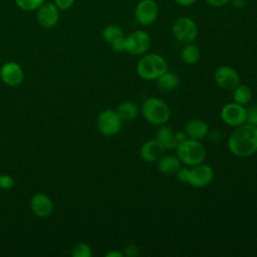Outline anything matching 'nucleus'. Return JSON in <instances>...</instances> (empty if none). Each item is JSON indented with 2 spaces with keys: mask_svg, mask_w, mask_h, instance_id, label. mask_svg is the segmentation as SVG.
Returning <instances> with one entry per match:
<instances>
[{
  "mask_svg": "<svg viewBox=\"0 0 257 257\" xmlns=\"http://www.w3.org/2000/svg\"><path fill=\"white\" fill-rule=\"evenodd\" d=\"M227 147L236 157L253 156L257 153V126L244 123L235 127L229 136Z\"/></svg>",
  "mask_w": 257,
  "mask_h": 257,
  "instance_id": "f257e3e1",
  "label": "nucleus"
},
{
  "mask_svg": "<svg viewBox=\"0 0 257 257\" xmlns=\"http://www.w3.org/2000/svg\"><path fill=\"white\" fill-rule=\"evenodd\" d=\"M144 118L153 125H162L169 121L171 117V108L162 98L150 96L144 100L141 107Z\"/></svg>",
  "mask_w": 257,
  "mask_h": 257,
  "instance_id": "f03ea898",
  "label": "nucleus"
},
{
  "mask_svg": "<svg viewBox=\"0 0 257 257\" xmlns=\"http://www.w3.org/2000/svg\"><path fill=\"white\" fill-rule=\"evenodd\" d=\"M136 70L141 78L156 80L168 70V62L161 54L146 53L139 59Z\"/></svg>",
  "mask_w": 257,
  "mask_h": 257,
  "instance_id": "7ed1b4c3",
  "label": "nucleus"
},
{
  "mask_svg": "<svg viewBox=\"0 0 257 257\" xmlns=\"http://www.w3.org/2000/svg\"><path fill=\"white\" fill-rule=\"evenodd\" d=\"M175 150L182 164L189 167L203 163L207 157L205 146L197 140L187 139L180 143Z\"/></svg>",
  "mask_w": 257,
  "mask_h": 257,
  "instance_id": "20e7f679",
  "label": "nucleus"
},
{
  "mask_svg": "<svg viewBox=\"0 0 257 257\" xmlns=\"http://www.w3.org/2000/svg\"><path fill=\"white\" fill-rule=\"evenodd\" d=\"M172 33L175 39L180 43H192L198 36V26L191 17L181 16L173 22Z\"/></svg>",
  "mask_w": 257,
  "mask_h": 257,
  "instance_id": "39448f33",
  "label": "nucleus"
},
{
  "mask_svg": "<svg viewBox=\"0 0 257 257\" xmlns=\"http://www.w3.org/2000/svg\"><path fill=\"white\" fill-rule=\"evenodd\" d=\"M152 39L145 30H134L124 37V52L134 55L142 56L146 54L151 47Z\"/></svg>",
  "mask_w": 257,
  "mask_h": 257,
  "instance_id": "423d86ee",
  "label": "nucleus"
},
{
  "mask_svg": "<svg viewBox=\"0 0 257 257\" xmlns=\"http://www.w3.org/2000/svg\"><path fill=\"white\" fill-rule=\"evenodd\" d=\"M135 20L142 26H150L159 16V6L155 0H141L135 7Z\"/></svg>",
  "mask_w": 257,
  "mask_h": 257,
  "instance_id": "0eeeda50",
  "label": "nucleus"
},
{
  "mask_svg": "<svg viewBox=\"0 0 257 257\" xmlns=\"http://www.w3.org/2000/svg\"><path fill=\"white\" fill-rule=\"evenodd\" d=\"M96 122L98 131L106 137H111L118 134L122 126L120 117L113 109H105L99 112Z\"/></svg>",
  "mask_w": 257,
  "mask_h": 257,
  "instance_id": "6e6552de",
  "label": "nucleus"
},
{
  "mask_svg": "<svg viewBox=\"0 0 257 257\" xmlns=\"http://www.w3.org/2000/svg\"><path fill=\"white\" fill-rule=\"evenodd\" d=\"M214 179V170L213 168L205 164L204 162L196 166L189 168V177L188 184L194 188H205L211 184Z\"/></svg>",
  "mask_w": 257,
  "mask_h": 257,
  "instance_id": "1a4fd4ad",
  "label": "nucleus"
},
{
  "mask_svg": "<svg viewBox=\"0 0 257 257\" xmlns=\"http://www.w3.org/2000/svg\"><path fill=\"white\" fill-rule=\"evenodd\" d=\"M222 121L232 127L246 123V107L235 101L223 105L220 111Z\"/></svg>",
  "mask_w": 257,
  "mask_h": 257,
  "instance_id": "9d476101",
  "label": "nucleus"
},
{
  "mask_svg": "<svg viewBox=\"0 0 257 257\" xmlns=\"http://www.w3.org/2000/svg\"><path fill=\"white\" fill-rule=\"evenodd\" d=\"M214 79L220 88L231 91L236 88L241 81L238 71L229 65L219 66L215 70Z\"/></svg>",
  "mask_w": 257,
  "mask_h": 257,
  "instance_id": "9b49d317",
  "label": "nucleus"
},
{
  "mask_svg": "<svg viewBox=\"0 0 257 257\" xmlns=\"http://www.w3.org/2000/svg\"><path fill=\"white\" fill-rule=\"evenodd\" d=\"M36 20L43 28H52L59 20V9L53 2L45 1L36 10Z\"/></svg>",
  "mask_w": 257,
  "mask_h": 257,
  "instance_id": "f8f14e48",
  "label": "nucleus"
},
{
  "mask_svg": "<svg viewBox=\"0 0 257 257\" xmlns=\"http://www.w3.org/2000/svg\"><path fill=\"white\" fill-rule=\"evenodd\" d=\"M166 149L155 138L145 142L140 148V157L147 163H157L165 155Z\"/></svg>",
  "mask_w": 257,
  "mask_h": 257,
  "instance_id": "ddd939ff",
  "label": "nucleus"
},
{
  "mask_svg": "<svg viewBox=\"0 0 257 257\" xmlns=\"http://www.w3.org/2000/svg\"><path fill=\"white\" fill-rule=\"evenodd\" d=\"M0 76L6 84L10 86H15L22 82L24 74L22 68L18 63L10 61L3 64L0 70Z\"/></svg>",
  "mask_w": 257,
  "mask_h": 257,
  "instance_id": "4468645a",
  "label": "nucleus"
},
{
  "mask_svg": "<svg viewBox=\"0 0 257 257\" xmlns=\"http://www.w3.org/2000/svg\"><path fill=\"white\" fill-rule=\"evenodd\" d=\"M184 132L188 139L202 141L209 135V125L203 119L194 118L186 123Z\"/></svg>",
  "mask_w": 257,
  "mask_h": 257,
  "instance_id": "2eb2a0df",
  "label": "nucleus"
},
{
  "mask_svg": "<svg viewBox=\"0 0 257 257\" xmlns=\"http://www.w3.org/2000/svg\"><path fill=\"white\" fill-rule=\"evenodd\" d=\"M30 206L33 213L40 218L47 217L53 209V205L50 198H48V196L42 193H38L32 197Z\"/></svg>",
  "mask_w": 257,
  "mask_h": 257,
  "instance_id": "dca6fc26",
  "label": "nucleus"
},
{
  "mask_svg": "<svg viewBox=\"0 0 257 257\" xmlns=\"http://www.w3.org/2000/svg\"><path fill=\"white\" fill-rule=\"evenodd\" d=\"M182 162L177 155H163L157 162L158 170L164 175H174L181 168Z\"/></svg>",
  "mask_w": 257,
  "mask_h": 257,
  "instance_id": "f3484780",
  "label": "nucleus"
},
{
  "mask_svg": "<svg viewBox=\"0 0 257 257\" xmlns=\"http://www.w3.org/2000/svg\"><path fill=\"white\" fill-rule=\"evenodd\" d=\"M156 80H157L158 87L160 88V90L164 92L174 91L180 85L179 75L174 71H170L169 69L165 73L160 75Z\"/></svg>",
  "mask_w": 257,
  "mask_h": 257,
  "instance_id": "a211bd4d",
  "label": "nucleus"
},
{
  "mask_svg": "<svg viewBox=\"0 0 257 257\" xmlns=\"http://www.w3.org/2000/svg\"><path fill=\"white\" fill-rule=\"evenodd\" d=\"M156 139L166 150H175L177 148L175 132L170 125H167V123L159 125V128L156 132Z\"/></svg>",
  "mask_w": 257,
  "mask_h": 257,
  "instance_id": "6ab92c4d",
  "label": "nucleus"
},
{
  "mask_svg": "<svg viewBox=\"0 0 257 257\" xmlns=\"http://www.w3.org/2000/svg\"><path fill=\"white\" fill-rule=\"evenodd\" d=\"M115 111L122 122H130L138 117L140 113V107L136 102L126 100L119 103Z\"/></svg>",
  "mask_w": 257,
  "mask_h": 257,
  "instance_id": "aec40b11",
  "label": "nucleus"
},
{
  "mask_svg": "<svg viewBox=\"0 0 257 257\" xmlns=\"http://www.w3.org/2000/svg\"><path fill=\"white\" fill-rule=\"evenodd\" d=\"M201 56L200 49L193 42L184 44L181 50V58L186 64H195L199 61Z\"/></svg>",
  "mask_w": 257,
  "mask_h": 257,
  "instance_id": "412c9836",
  "label": "nucleus"
},
{
  "mask_svg": "<svg viewBox=\"0 0 257 257\" xmlns=\"http://www.w3.org/2000/svg\"><path fill=\"white\" fill-rule=\"evenodd\" d=\"M232 91H233V101H235L239 104H242L245 106L252 99V90L246 84L240 83Z\"/></svg>",
  "mask_w": 257,
  "mask_h": 257,
  "instance_id": "4be33fe9",
  "label": "nucleus"
},
{
  "mask_svg": "<svg viewBox=\"0 0 257 257\" xmlns=\"http://www.w3.org/2000/svg\"><path fill=\"white\" fill-rule=\"evenodd\" d=\"M123 35H124V33H123V30L121 29V27L118 25H115V24L106 25L102 29V32H101V36H102L103 40L105 42H107L108 44L110 42H112L114 39L121 37Z\"/></svg>",
  "mask_w": 257,
  "mask_h": 257,
  "instance_id": "5701e85b",
  "label": "nucleus"
},
{
  "mask_svg": "<svg viewBox=\"0 0 257 257\" xmlns=\"http://www.w3.org/2000/svg\"><path fill=\"white\" fill-rule=\"evenodd\" d=\"M16 6L26 12L36 11L44 2L45 0H14Z\"/></svg>",
  "mask_w": 257,
  "mask_h": 257,
  "instance_id": "b1692460",
  "label": "nucleus"
},
{
  "mask_svg": "<svg viewBox=\"0 0 257 257\" xmlns=\"http://www.w3.org/2000/svg\"><path fill=\"white\" fill-rule=\"evenodd\" d=\"M71 253L74 257H90L91 249L86 243H77L73 247Z\"/></svg>",
  "mask_w": 257,
  "mask_h": 257,
  "instance_id": "393cba45",
  "label": "nucleus"
},
{
  "mask_svg": "<svg viewBox=\"0 0 257 257\" xmlns=\"http://www.w3.org/2000/svg\"><path fill=\"white\" fill-rule=\"evenodd\" d=\"M246 123L257 126V105L246 107Z\"/></svg>",
  "mask_w": 257,
  "mask_h": 257,
  "instance_id": "a878e982",
  "label": "nucleus"
},
{
  "mask_svg": "<svg viewBox=\"0 0 257 257\" xmlns=\"http://www.w3.org/2000/svg\"><path fill=\"white\" fill-rule=\"evenodd\" d=\"M140 254V248L135 243L127 244L123 249V256L126 257H137Z\"/></svg>",
  "mask_w": 257,
  "mask_h": 257,
  "instance_id": "bb28decb",
  "label": "nucleus"
},
{
  "mask_svg": "<svg viewBox=\"0 0 257 257\" xmlns=\"http://www.w3.org/2000/svg\"><path fill=\"white\" fill-rule=\"evenodd\" d=\"M124 37H125V35L118 37L109 43V45L113 51L118 52V53L124 52Z\"/></svg>",
  "mask_w": 257,
  "mask_h": 257,
  "instance_id": "cd10ccee",
  "label": "nucleus"
},
{
  "mask_svg": "<svg viewBox=\"0 0 257 257\" xmlns=\"http://www.w3.org/2000/svg\"><path fill=\"white\" fill-rule=\"evenodd\" d=\"M14 186V179L9 175H0V188L7 190Z\"/></svg>",
  "mask_w": 257,
  "mask_h": 257,
  "instance_id": "c85d7f7f",
  "label": "nucleus"
},
{
  "mask_svg": "<svg viewBox=\"0 0 257 257\" xmlns=\"http://www.w3.org/2000/svg\"><path fill=\"white\" fill-rule=\"evenodd\" d=\"M177 180L180 183L188 184V177H189V168H180V170L175 174Z\"/></svg>",
  "mask_w": 257,
  "mask_h": 257,
  "instance_id": "c756f323",
  "label": "nucleus"
},
{
  "mask_svg": "<svg viewBox=\"0 0 257 257\" xmlns=\"http://www.w3.org/2000/svg\"><path fill=\"white\" fill-rule=\"evenodd\" d=\"M75 0H53V3L59 10H68L74 4Z\"/></svg>",
  "mask_w": 257,
  "mask_h": 257,
  "instance_id": "7c9ffc66",
  "label": "nucleus"
},
{
  "mask_svg": "<svg viewBox=\"0 0 257 257\" xmlns=\"http://www.w3.org/2000/svg\"><path fill=\"white\" fill-rule=\"evenodd\" d=\"M205 1L208 5H210L212 7H216V8L224 7L230 3V0H205Z\"/></svg>",
  "mask_w": 257,
  "mask_h": 257,
  "instance_id": "2f4dec72",
  "label": "nucleus"
},
{
  "mask_svg": "<svg viewBox=\"0 0 257 257\" xmlns=\"http://www.w3.org/2000/svg\"><path fill=\"white\" fill-rule=\"evenodd\" d=\"M188 137L186 135V133L184 131H178V132H175V140H176V143H177V146L184 142L185 140H187Z\"/></svg>",
  "mask_w": 257,
  "mask_h": 257,
  "instance_id": "473e14b6",
  "label": "nucleus"
},
{
  "mask_svg": "<svg viewBox=\"0 0 257 257\" xmlns=\"http://www.w3.org/2000/svg\"><path fill=\"white\" fill-rule=\"evenodd\" d=\"M178 5L182 7H189L194 5L198 0H174Z\"/></svg>",
  "mask_w": 257,
  "mask_h": 257,
  "instance_id": "72a5a7b5",
  "label": "nucleus"
},
{
  "mask_svg": "<svg viewBox=\"0 0 257 257\" xmlns=\"http://www.w3.org/2000/svg\"><path fill=\"white\" fill-rule=\"evenodd\" d=\"M230 3L235 8H243L247 5V0H230Z\"/></svg>",
  "mask_w": 257,
  "mask_h": 257,
  "instance_id": "f704fd0d",
  "label": "nucleus"
},
{
  "mask_svg": "<svg viewBox=\"0 0 257 257\" xmlns=\"http://www.w3.org/2000/svg\"><path fill=\"white\" fill-rule=\"evenodd\" d=\"M105 256H106V257H123V252H119V251H110V252L106 253Z\"/></svg>",
  "mask_w": 257,
  "mask_h": 257,
  "instance_id": "c9c22d12",
  "label": "nucleus"
},
{
  "mask_svg": "<svg viewBox=\"0 0 257 257\" xmlns=\"http://www.w3.org/2000/svg\"><path fill=\"white\" fill-rule=\"evenodd\" d=\"M0 14H1V9H0Z\"/></svg>",
  "mask_w": 257,
  "mask_h": 257,
  "instance_id": "e433bc0d",
  "label": "nucleus"
}]
</instances>
